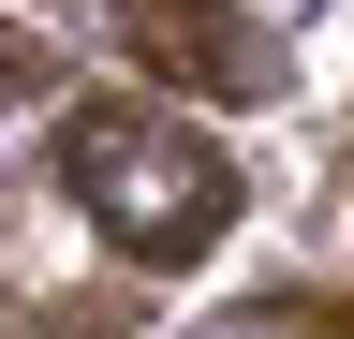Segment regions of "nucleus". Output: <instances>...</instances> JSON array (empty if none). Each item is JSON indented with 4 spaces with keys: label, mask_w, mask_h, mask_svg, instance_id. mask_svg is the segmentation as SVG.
<instances>
[{
    "label": "nucleus",
    "mask_w": 354,
    "mask_h": 339,
    "mask_svg": "<svg viewBox=\"0 0 354 339\" xmlns=\"http://www.w3.org/2000/svg\"><path fill=\"white\" fill-rule=\"evenodd\" d=\"M59 15H88L133 74H162V89H207V104H266L281 89V45H266L236 0H59Z\"/></svg>",
    "instance_id": "2"
},
{
    "label": "nucleus",
    "mask_w": 354,
    "mask_h": 339,
    "mask_svg": "<svg viewBox=\"0 0 354 339\" xmlns=\"http://www.w3.org/2000/svg\"><path fill=\"white\" fill-rule=\"evenodd\" d=\"M59 192L88 206V236H104L118 266L177 280V266H207V251L236 236V192H251V177H236L177 104L104 89V104H59Z\"/></svg>",
    "instance_id": "1"
}]
</instances>
